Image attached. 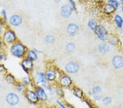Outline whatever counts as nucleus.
I'll return each instance as SVG.
<instances>
[{
  "mask_svg": "<svg viewBox=\"0 0 123 108\" xmlns=\"http://www.w3.org/2000/svg\"><path fill=\"white\" fill-rule=\"evenodd\" d=\"M28 48L20 40L13 43L8 47V50L11 55L20 60L25 58Z\"/></svg>",
  "mask_w": 123,
  "mask_h": 108,
  "instance_id": "obj_1",
  "label": "nucleus"
},
{
  "mask_svg": "<svg viewBox=\"0 0 123 108\" xmlns=\"http://www.w3.org/2000/svg\"><path fill=\"white\" fill-rule=\"evenodd\" d=\"M1 38L5 46L8 47L19 40L15 31L9 26H8L4 31Z\"/></svg>",
  "mask_w": 123,
  "mask_h": 108,
  "instance_id": "obj_2",
  "label": "nucleus"
},
{
  "mask_svg": "<svg viewBox=\"0 0 123 108\" xmlns=\"http://www.w3.org/2000/svg\"><path fill=\"white\" fill-rule=\"evenodd\" d=\"M21 68L23 72L27 75H30L34 69V63L29 59L25 57L21 60L20 63Z\"/></svg>",
  "mask_w": 123,
  "mask_h": 108,
  "instance_id": "obj_3",
  "label": "nucleus"
},
{
  "mask_svg": "<svg viewBox=\"0 0 123 108\" xmlns=\"http://www.w3.org/2000/svg\"><path fill=\"white\" fill-rule=\"evenodd\" d=\"M33 82L35 86H40L44 87L47 84V80L44 72H38L36 73L32 77Z\"/></svg>",
  "mask_w": 123,
  "mask_h": 108,
  "instance_id": "obj_4",
  "label": "nucleus"
},
{
  "mask_svg": "<svg viewBox=\"0 0 123 108\" xmlns=\"http://www.w3.org/2000/svg\"><path fill=\"white\" fill-rule=\"evenodd\" d=\"M24 19L22 16L18 14H14L10 16L8 20L7 23L9 27H18L20 26L23 23Z\"/></svg>",
  "mask_w": 123,
  "mask_h": 108,
  "instance_id": "obj_5",
  "label": "nucleus"
},
{
  "mask_svg": "<svg viewBox=\"0 0 123 108\" xmlns=\"http://www.w3.org/2000/svg\"><path fill=\"white\" fill-rule=\"evenodd\" d=\"M24 96L28 102L33 104H36L39 102V100L35 91L31 88H27L26 91L25 92Z\"/></svg>",
  "mask_w": 123,
  "mask_h": 108,
  "instance_id": "obj_6",
  "label": "nucleus"
},
{
  "mask_svg": "<svg viewBox=\"0 0 123 108\" xmlns=\"http://www.w3.org/2000/svg\"><path fill=\"white\" fill-rule=\"evenodd\" d=\"M6 101L10 106L14 107L19 103V96L14 92H10L6 96Z\"/></svg>",
  "mask_w": 123,
  "mask_h": 108,
  "instance_id": "obj_7",
  "label": "nucleus"
},
{
  "mask_svg": "<svg viewBox=\"0 0 123 108\" xmlns=\"http://www.w3.org/2000/svg\"><path fill=\"white\" fill-rule=\"evenodd\" d=\"M33 90L35 91L39 101L44 102L48 99V96L46 92L44 90V88L40 86L35 85L33 86Z\"/></svg>",
  "mask_w": 123,
  "mask_h": 108,
  "instance_id": "obj_8",
  "label": "nucleus"
},
{
  "mask_svg": "<svg viewBox=\"0 0 123 108\" xmlns=\"http://www.w3.org/2000/svg\"><path fill=\"white\" fill-rule=\"evenodd\" d=\"M73 9H74L70 5L66 4V5H63L60 9L61 15L64 19L68 18L72 15Z\"/></svg>",
  "mask_w": 123,
  "mask_h": 108,
  "instance_id": "obj_9",
  "label": "nucleus"
},
{
  "mask_svg": "<svg viewBox=\"0 0 123 108\" xmlns=\"http://www.w3.org/2000/svg\"><path fill=\"white\" fill-rule=\"evenodd\" d=\"M95 33L98 38L102 40H105L108 37V32L102 25H98L95 29Z\"/></svg>",
  "mask_w": 123,
  "mask_h": 108,
  "instance_id": "obj_10",
  "label": "nucleus"
},
{
  "mask_svg": "<svg viewBox=\"0 0 123 108\" xmlns=\"http://www.w3.org/2000/svg\"><path fill=\"white\" fill-rule=\"evenodd\" d=\"M66 71L70 74H74L78 72L79 65L78 63L74 61H71L67 63L65 66Z\"/></svg>",
  "mask_w": 123,
  "mask_h": 108,
  "instance_id": "obj_11",
  "label": "nucleus"
},
{
  "mask_svg": "<svg viewBox=\"0 0 123 108\" xmlns=\"http://www.w3.org/2000/svg\"><path fill=\"white\" fill-rule=\"evenodd\" d=\"M48 82H53L55 81L57 79V72L53 68H48L45 72Z\"/></svg>",
  "mask_w": 123,
  "mask_h": 108,
  "instance_id": "obj_12",
  "label": "nucleus"
},
{
  "mask_svg": "<svg viewBox=\"0 0 123 108\" xmlns=\"http://www.w3.org/2000/svg\"><path fill=\"white\" fill-rule=\"evenodd\" d=\"M59 84L62 87H67L70 86L72 84V80L70 76L67 75L61 76L59 79Z\"/></svg>",
  "mask_w": 123,
  "mask_h": 108,
  "instance_id": "obj_13",
  "label": "nucleus"
},
{
  "mask_svg": "<svg viewBox=\"0 0 123 108\" xmlns=\"http://www.w3.org/2000/svg\"><path fill=\"white\" fill-rule=\"evenodd\" d=\"M112 64L116 69H120L123 67V57L119 55L115 56L112 59Z\"/></svg>",
  "mask_w": 123,
  "mask_h": 108,
  "instance_id": "obj_14",
  "label": "nucleus"
},
{
  "mask_svg": "<svg viewBox=\"0 0 123 108\" xmlns=\"http://www.w3.org/2000/svg\"><path fill=\"white\" fill-rule=\"evenodd\" d=\"M4 79L9 85L14 86L18 80L14 74L10 72H7L4 75Z\"/></svg>",
  "mask_w": 123,
  "mask_h": 108,
  "instance_id": "obj_15",
  "label": "nucleus"
},
{
  "mask_svg": "<svg viewBox=\"0 0 123 108\" xmlns=\"http://www.w3.org/2000/svg\"><path fill=\"white\" fill-rule=\"evenodd\" d=\"M79 30V27L76 23H71L67 27V32L71 36H74Z\"/></svg>",
  "mask_w": 123,
  "mask_h": 108,
  "instance_id": "obj_16",
  "label": "nucleus"
},
{
  "mask_svg": "<svg viewBox=\"0 0 123 108\" xmlns=\"http://www.w3.org/2000/svg\"><path fill=\"white\" fill-rule=\"evenodd\" d=\"M14 87L18 93L24 94V95L25 92L26 91L27 88H28V87L24 85L22 82L21 81H18V80L17 83L15 84Z\"/></svg>",
  "mask_w": 123,
  "mask_h": 108,
  "instance_id": "obj_17",
  "label": "nucleus"
},
{
  "mask_svg": "<svg viewBox=\"0 0 123 108\" xmlns=\"http://www.w3.org/2000/svg\"><path fill=\"white\" fill-rule=\"evenodd\" d=\"M25 57L30 60L32 61H36L38 58V54L35 51L34 49H28L26 54Z\"/></svg>",
  "mask_w": 123,
  "mask_h": 108,
  "instance_id": "obj_18",
  "label": "nucleus"
},
{
  "mask_svg": "<svg viewBox=\"0 0 123 108\" xmlns=\"http://www.w3.org/2000/svg\"><path fill=\"white\" fill-rule=\"evenodd\" d=\"M20 81L22 82L24 85L26 86L28 88L29 86H33H33H35L33 82L32 78V76H31L30 75H26L24 76H23V77L21 78Z\"/></svg>",
  "mask_w": 123,
  "mask_h": 108,
  "instance_id": "obj_19",
  "label": "nucleus"
},
{
  "mask_svg": "<svg viewBox=\"0 0 123 108\" xmlns=\"http://www.w3.org/2000/svg\"><path fill=\"white\" fill-rule=\"evenodd\" d=\"M98 50L101 54H107L110 50V47L106 43H101L98 46Z\"/></svg>",
  "mask_w": 123,
  "mask_h": 108,
  "instance_id": "obj_20",
  "label": "nucleus"
},
{
  "mask_svg": "<svg viewBox=\"0 0 123 108\" xmlns=\"http://www.w3.org/2000/svg\"><path fill=\"white\" fill-rule=\"evenodd\" d=\"M55 38L52 34H48L44 37L45 42L48 44H51L55 42Z\"/></svg>",
  "mask_w": 123,
  "mask_h": 108,
  "instance_id": "obj_21",
  "label": "nucleus"
},
{
  "mask_svg": "<svg viewBox=\"0 0 123 108\" xmlns=\"http://www.w3.org/2000/svg\"><path fill=\"white\" fill-rule=\"evenodd\" d=\"M116 9L114 6H113L111 4H107L104 8V11L107 14H110L113 13Z\"/></svg>",
  "mask_w": 123,
  "mask_h": 108,
  "instance_id": "obj_22",
  "label": "nucleus"
},
{
  "mask_svg": "<svg viewBox=\"0 0 123 108\" xmlns=\"http://www.w3.org/2000/svg\"><path fill=\"white\" fill-rule=\"evenodd\" d=\"M114 21L117 26L119 28H122L123 25V19L119 15H116L114 17Z\"/></svg>",
  "mask_w": 123,
  "mask_h": 108,
  "instance_id": "obj_23",
  "label": "nucleus"
},
{
  "mask_svg": "<svg viewBox=\"0 0 123 108\" xmlns=\"http://www.w3.org/2000/svg\"><path fill=\"white\" fill-rule=\"evenodd\" d=\"M8 26L7 23L3 21L1 17H0V37H1L2 34H3L4 31L6 28V27Z\"/></svg>",
  "mask_w": 123,
  "mask_h": 108,
  "instance_id": "obj_24",
  "label": "nucleus"
},
{
  "mask_svg": "<svg viewBox=\"0 0 123 108\" xmlns=\"http://www.w3.org/2000/svg\"><path fill=\"white\" fill-rule=\"evenodd\" d=\"M88 26L92 30L95 31V29H96L97 27H98L97 22L94 19L89 20L88 22Z\"/></svg>",
  "mask_w": 123,
  "mask_h": 108,
  "instance_id": "obj_25",
  "label": "nucleus"
},
{
  "mask_svg": "<svg viewBox=\"0 0 123 108\" xmlns=\"http://www.w3.org/2000/svg\"><path fill=\"white\" fill-rule=\"evenodd\" d=\"M73 93H74V95L78 98H82L83 97V92L82 90L79 88H75L74 90Z\"/></svg>",
  "mask_w": 123,
  "mask_h": 108,
  "instance_id": "obj_26",
  "label": "nucleus"
},
{
  "mask_svg": "<svg viewBox=\"0 0 123 108\" xmlns=\"http://www.w3.org/2000/svg\"><path fill=\"white\" fill-rule=\"evenodd\" d=\"M0 14H1V18L2 19L3 21H5V22L7 23L8 18V15L6 10L5 9H2L1 11V13Z\"/></svg>",
  "mask_w": 123,
  "mask_h": 108,
  "instance_id": "obj_27",
  "label": "nucleus"
},
{
  "mask_svg": "<svg viewBox=\"0 0 123 108\" xmlns=\"http://www.w3.org/2000/svg\"><path fill=\"white\" fill-rule=\"evenodd\" d=\"M7 72H8V69L3 63H0V73L5 75Z\"/></svg>",
  "mask_w": 123,
  "mask_h": 108,
  "instance_id": "obj_28",
  "label": "nucleus"
},
{
  "mask_svg": "<svg viewBox=\"0 0 123 108\" xmlns=\"http://www.w3.org/2000/svg\"><path fill=\"white\" fill-rule=\"evenodd\" d=\"M75 48V46L74 44H73V43H69L67 44V45L66 46V49L67 51L68 52H71L73 51L74 50V49Z\"/></svg>",
  "mask_w": 123,
  "mask_h": 108,
  "instance_id": "obj_29",
  "label": "nucleus"
},
{
  "mask_svg": "<svg viewBox=\"0 0 123 108\" xmlns=\"http://www.w3.org/2000/svg\"><path fill=\"white\" fill-rule=\"evenodd\" d=\"M108 3L112 5L116 9L120 6V3L117 0H109Z\"/></svg>",
  "mask_w": 123,
  "mask_h": 108,
  "instance_id": "obj_30",
  "label": "nucleus"
},
{
  "mask_svg": "<svg viewBox=\"0 0 123 108\" xmlns=\"http://www.w3.org/2000/svg\"><path fill=\"white\" fill-rule=\"evenodd\" d=\"M6 58V53L4 50H0V63H3V62Z\"/></svg>",
  "mask_w": 123,
  "mask_h": 108,
  "instance_id": "obj_31",
  "label": "nucleus"
},
{
  "mask_svg": "<svg viewBox=\"0 0 123 108\" xmlns=\"http://www.w3.org/2000/svg\"><path fill=\"white\" fill-rule=\"evenodd\" d=\"M109 43L111 45H116L117 43H118V39L116 37H113L112 38H111L110 40H109Z\"/></svg>",
  "mask_w": 123,
  "mask_h": 108,
  "instance_id": "obj_32",
  "label": "nucleus"
},
{
  "mask_svg": "<svg viewBox=\"0 0 123 108\" xmlns=\"http://www.w3.org/2000/svg\"><path fill=\"white\" fill-rule=\"evenodd\" d=\"M112 98L110 97H106L103 99V102L106 104H109L112 102Z\"/></svg>",
  "mask_w": 123,
  "mask_h": 108,
  "instance_id": "obj_33",
  "label": "nucleus"
},
{
  "mask_svg": "<svg viewBox=\"0 0 123 108\" xmlns=\"http://www.w3.org/2000/svg\"><path fill=\"white\" fill-rule=\"evenodd\" d=\"M101 91V88L100 87V86H95L92 89V92L94 94H97L100 92Z\"/></svg>",
  "mask_w": 123,
  "mask_h": 108,
  "instance_id": "obj_34",
  "label": "nucleus"
},
{
  "mask_svg": "<svg viewBox=\"0 0 123 108\" xmlns=\"http://www.w3.org/2000/svg\"><path fill=\"white\" fill-rule=\"evenodd\" d=\"M67 1H68V2L70 3V5L73 7V9H76V3H75L74 1H73V0H67Z\"/></svg>",
  "mask_w": 123,
  "mask_h": 108,
  "instance_id": "obj_35",
  "label": "nucleus"
},
{
  "mask_svg": "<svg viewBox=\"0 0 123 108\" xmlns=\"http://www.w3.org/2000/svg\"><path fill=\"white\" fill-rule=\"evenodd\" d=\"M6 47L5 44H4L2 40L0 37V50H4V49Z\"/></svg>",
  "mask_w": 123,
  "mask_h": 108,
  "instance_id": "obj_36",
  "label": "nucleus"
},
{
  "mask_svg": "<svg viewBox=\"0 0 123 108\" xmlns=\"http://www.w3.org/2000/svg\"><path fill=\"white\" fill-rule=\"evenodd\" d=\"M56 102H57V103L60 106V107L61 108H67L66 106H65V105H63L62 103H61V102L60 101H59L58 100H57V101H56Z\"/></svg>",
  "mask_w": 123,
  "mask_h": 108,
  "instance_id": "obj_37",
  "label": "nucleus"
},
{
  "mask_svg": "<svg viewBox=\"0 0 123 108\" xmlns=\"http://www.w3.org/2000/svg\"><path fill=\"white\" fill-rule=\"evenodd\" d=\"M34 50H35V51L38 54H42V51H40V50H38V49H34Z\"/></svg>",
  "mask_w": 123,
  "mask_h": 108,
  "instance_id": "obj_38",
  "label": "nucleus"
},
{
  "mask_svg": "<svg viewBox=\"0 0 123 108\" xmlns=\"http://www.w3.org/2000/svg\"><path fill=\"white\" fill-rule=\"evenodd\" d=\"M66 108H73V106H72V105H70V104H68V105L67 106Z\"/></svg>",
  "mask_w": 123,
  "mask_h": 108,
  "instance_id": "obj_39",
  "label": "nucleus"
},
{
  "mask_svg": "<svg viewBox=\"0 0 123 108\" xmlns=\"http://www.w3.org/2000/svg\"><path fill=\"white\" fill-rule=\"evenodd\" d=\"M2 84L1 82H0V90L1 89V88H2Z\"/></svg>",
  "mask_w": 123,
  "mask_h": 108,
  "instance_id": "obj_40",
  "label": "nucleus"
},
{
  "mask_svg": "<svg viewBox=\"0 0 123 108\" xmlns=\"http://www.w3.org/2000/svg\"><path fill=\"white\" fill-rule=\"evenodd\" d=\"M114 108H121L120 107H114Z\"/></svg>",
  "mask_w": 123,
  "mask_h": 108,
  "instance_id": "obj_41",
  "label": "nucleus"
},
{
  "mask_svg": "<svg viewBox=\"0 0 123 108\" xmlns=\"http://www.w3.org/2000/svg\"><path fill=\"white\" fill-rule=\"evenodd\" d=\"M122 1V3L123 5V0H122V1Z\"/></svg>",
  "mask_w": 123,
  "mask_h": 108,
  "instance_id": "obj_42",
  "label": "nucleus"
},
{
  "mask_svg": "<svg viewBox=\"0 0 123 108\" xmlns=\"http://www.w3.org/2000/svg\"><path fill=\"white\" fill-rule=\"evenodd\" d=\"M95 108V107H92V108Z\"/></svg>",
  "mask_w": 123,
  "mask_h": 108,
  "instance_id": "obj_43",
  "label": "nucleus"
}]
</instances>
